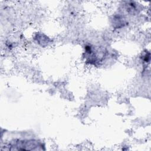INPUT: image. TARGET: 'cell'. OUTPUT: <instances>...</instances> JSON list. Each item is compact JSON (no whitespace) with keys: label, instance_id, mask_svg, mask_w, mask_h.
<instances>
[{"label":"cell","instance_id":"1","mask_svg":"<svg viewBox=\"0 0 151 151\" xmlns=\"http://www.w3.org/2000/svg\"><path fill=\"white\" fill-rule=\"evenodd\" d=\"M9 150H42V143L37 140H14L8 146Z\"/></svg>","mask_w":151,"mask_h":151},{"label":"cell","instance_id":"2","mask_svg":"<svg viewBox=\"0 0 151 151\" xmlns=\"http://www.w3.org/2000/svg\"><path fill=\"white\" fill-rule=\"evenodd\" d=\"M105 52L104 51H99V49H96L94 47L87 45L85 47V58L91 64L102 62L104 60Z\"/></svg>","mask_w":151,"mask_h":151}]
</instances>
